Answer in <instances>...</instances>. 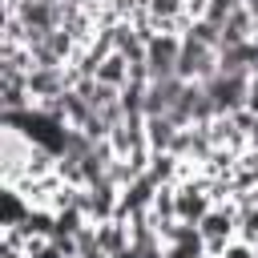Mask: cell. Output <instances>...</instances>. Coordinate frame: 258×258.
<instances>
[{
  "instance_id": "1",
  "label": "cell",
  "mask_w": 258,
  "mask_h": 258,
  "mask_svg": "<svg viewBox=\"0 0 258 258\" xmlns=\"http://www.w3.org/2000/svg\"><path fill=\"white\" fill-rule=\"evenodd\" d=\"M177 60H181V36H173V32H153V36H149V48H145L149 81L177 77Z\"/></svg>"
}]
</instances>
